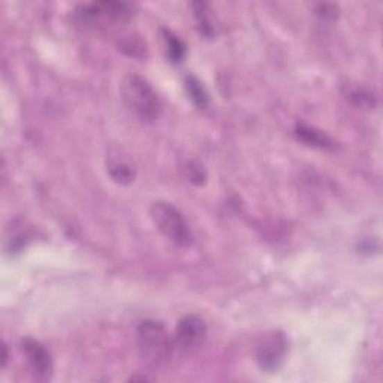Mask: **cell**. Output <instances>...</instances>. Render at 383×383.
Instances as JSON below:
<instances>
[{
    "mask_svg": "<svg viewBox=\"0 0 383 383\" xmlns=\"http://www.w3.org/2000/svg\"><path fill=\"white\" fill-rule=\"evenodd\" d=\"M121 99L138 120L151 123L159 119L162 102L151 84L138 74L124 76L120 84Z\"/></svg>",
    "mask_w": 383,
    "mask_h": 383,
    "instance_id": "6da1fadb",
    "label": "cell"
},
{
    "mask_svg": "<svg viewBox=\"0 0 383 383\" xmlns=\"http://www.w3.org/2000/svg\"><path fill=\"white\" fill-rule=\"evenodd\" d=\"M137 343L141 358L151 366H160L167 362L176 348L174 337H171L164 325L156 321H144L139 323Z\"/></svg>",
    "mask_w": 383,
    "mask_h": 383,
    "instance_id": "7a4b0ae2",
    "label": "cell"
},
{
    "mask_svg": "<svg viewBox=\"0 0 383 383\" xmlns=\"http://www.w3.org/2000/svg\"><path fill=\"white\" fill-rule=\"evenodd\" d=\"M150 216L158 231L174 246L186 248L194 243L190 226L186 217L167 201H156L150 207Z\"/></svg>",
    "mask_w": 383,
    "mask_h": 383,
    "instance_id": "3957f363",
    "label": "cell"
},
{
    "mask_svg": "<svg viewBox=\"0 0 383 383\" xmlns=\"http://www.w3.org/2000/svg\"><path fill=\"white\" fill-rule=\"evenodd\" d=\"M287 353V340L280 331L265 334L256 346V362L265 373H275Z\"/></svg>",
    "mask_w": 383,
    "mask_h": 383,
    "instance_id": "277c9868",
    "label": "cell"
},
{
    "mask_svg": "<svg viewBox=\"0 0 383 383\" xmlns=\"http://www.w3.org/2000/svg\"><path fill=\"white\" fill-rule=\"evenodd\" d=\"M22 352L26 358L27 367L36 380H50L54 373V364L50 350L42 343L33 339H24L22 341Z\"/></svg>",
    "mask_w": 383,
    "mask_h": 383,
    "instance_id": "5b68a950",
    "label": "cell"
},
{
    "mask_svg": "<svg viewBox=\"0 0 383 383\" xmlns=\"http://www.w3.org/2000/svg\"><path fill=\"white\" fill-rule=\"evenodd\" d=\"M207 335V323L198 314H187L178 321L174 331L176 348L181 350H194L199 348Z\"/></svg>",
    "mask_w": 383,
    "mask_h": 383,
    "instance_id": "8992f818",
    "label": "cell"
},
{
    "mask_svg": "<svg viewBox=\"0 0 383 383\" xmlns=\"http://www.w3.org/2000/svg\"><path fill=\"white\" fill-rule=\"evenodd\" d=\"M295 135L300 141H303L304 144H307V146L314 147V148L327 150L334 146L332 139L328 135H325L322 130H318L316 128L307 126V124H298L295 129Z\"/></svg>",
    "mask_w": 383,
    "mask_h": 383,
    "instance_id": "52a82bcc",
    "label": "cell"
},
{
    "mask_svg": "<svg viewBox=\"0 0 383 383\" xmlns=\"http://www.w3.org/2000/svg\"><path fill=\"white\" fill-rule=\"evenodd\" d=\"M107 171L112 181H116L119 185H130L137 174L135 168L128 160L119 158H111L107 162Z\"/></svg>",
    "mask_w": 383,
    "mask_h": 383,
    "instance_id": "ba28073f",
    "label": "cell"
},
{
    "mask_svg": "<svg viewBox=\"0 0 383 383\" xmlns=\"http://www.w3.org/2000/svg\"><path fill=\"white\" fill-rule=\"evenodd\" d=\"M164 33V42H165V50L168 59L172 63H181L186 56V45L185 42L178 40V37L169 32V31H162Z\"/></svg>",
    "mask_w": 383,
    "mask_h": 383,
    "instance_id": "9c48e42d",
    "label": "cell"
},
{
    "mask_svg": "<svg viewBox=\"0 0 383 383\" xmlns=\"http://www.w3.org/2000/svg\"><path fill=\"white\" fill-rule=\"evenodd\" d=\"M185 85H186V92L189 94L190 101L194 102L198 108H207L208 105V93L205 92L203 83H201L196 76H186L185 80Z\"/></svg>",
    "mask_w": 383,
    "mask_h": 383,
    "instance_id": "30bf717a",
    "label": "cell"
},
{
    "mask_svg": "<svg viewBox=\"0 0 383 383\" xmlns=\"http://www.w3.org/2000/svg\"><path fill=\"white\" fill-rule=\"evenodd\" d=\"M192 8H194L195 11V18L198 22V27H199V32L203 36H207V37H213L214 33H216V27L212 22V18H210V14H208V6L205 3H194L192 5Z\"/></svg>",
    "mask_w": 383,
    "mask_h": 383,
    "instance_id": "8fae6325",
    "label": "cell"
},
{
    "mask_svg": "<svg viewBox=\"0 0 383 383\" xmlns=\"http://www.w3.org/2000/svg\"><path fill=\"white\" fill-rule=\"evenodd\" d=\"M316 14L323 18V20H335L339 17V6L322 3L316 6Z\"/></svg>",
    "mask_w": 383,
    "mask_h": 383,
    "instance_id": "7c38bea8",
    "label": "cell"
},
{
    "mask_svg": "<svg viewBox=\"0 0 383 383\" xmlns=\"http://www.w3.org/2000/svg\"><path fill=\"white\" fill-rule=\"evenodd\" d=\"M187 177L189 181L194 185H204L205 183V172L201 167H196L195 164H190L187 168Z\"/></svg>",
    "mask_w": 383,
    "mask_h": 383,
    "instance_id": "4fadbf2b",
    "label": "cell"
},
{
    "mask_svg": "<svg viewBox=\"0 0 383 383\" xmlns=\"http://www.w3.org/2000/svg\"><path fill=\"white\" fill-rule=\"evenodd\" d=\"M6 362H8V346L3 343L2 344V367L6 366Z\"/></svg>",
    "mask_w": 383,
    "mask_h": 383,
    "instance_id": "5bb4252c",
    "label": "cell"
}]
</instances>
